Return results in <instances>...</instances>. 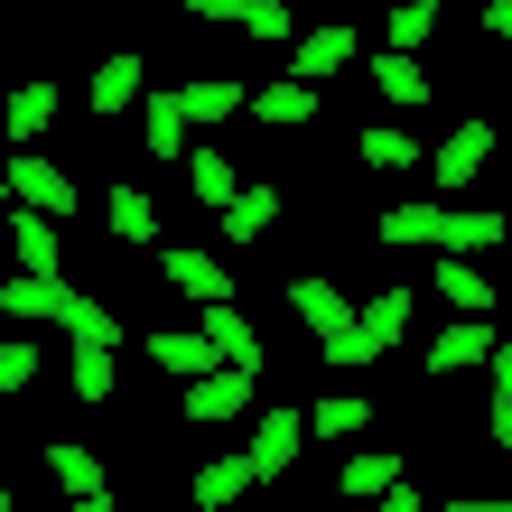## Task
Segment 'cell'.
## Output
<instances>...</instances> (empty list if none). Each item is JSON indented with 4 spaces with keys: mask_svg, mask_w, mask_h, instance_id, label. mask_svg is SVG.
<instances>
[{
    "mask_svg": "<svg viewBox=\"0 0 512 512\" xmlns=\"http://www.w3.org/2000/svg\"><path fill=\"white\" fill-rule=\"evenodd\" d=\"M0 187H10V205H19V215H47V224H66L75 205H84V196H75V177L56 168V159H38V149H19Z\"/></svg>",
    "mask_w": 512,
    "mask_h": 512,
    "instance_id": "obj_1",
    "label": "cell"
},
{
    "mask_svg": "<svg viewBox=\"0 0 512 512\" xmlns=\"http://www.w3.org/2000/svg\"><path fill=\"white\" fill-rule=\"evenodd\" d=\"M485 168H494V122H485V112H466V122L429 149V177H438V196H466Z\"/></svg>",
    "mask_w": 512,
    "mask_h": 512,
    "instance_id": "obj_2",
    "label": "cell"
},
{
    "mask_svg": "<svg viewBox=\"0 0 512 512\" xmlns=\"http://www.w3.org/2000/svg\"><path fill=\"white\" fill-rule=\"evenodd\" d=\"M289 317L308 326L317 345H336V336H354V326H364V308H354V298L326 280V270H298V280H289Z\"/></svg>",
    "mask_w": 512,
    "mask_h": 512,
    "instance_id": "obj_3",
    "label": "cell"
},
{
    "mask_svg": "<svg viewBox=\"0 0 512 512\" xmlns=\"http://www.w3.org/2000/svg\"><path fill=\"white\" fill-rule=\"evenodd\" d=\"M298 447H308V410H298V401H261V419H252V447H243V457L261 466V485L298 466Z\"/></svg>",
    "mask_w": 512,
    "mask_h": 512,
    "instance_id": "obj_4",
    "label": "cell"
},
{
    "mask_svg": "<svg viewBox=\"0 0 512 512\" xmlns=\"http://www.w3.org/2000/svg\"><path fill=\"white\" fill-rule=\"evenodd\" d=\"M494 345H503V326H485V317H457V326H438V336H429V382L485 373V364H494Z\"/></svg>",
    "mask_w": 512,
    "mask_h": 512,
    "instance_id": "obj_5",
    "label": "cell"
},
{
    "mask_svg": "<svg viewBox=\"0 0 512 512\" xmlns=\"http://www.w3.org/2000/svg\"><path fill=\"white\" fill-rule=\"evenodd\" d=\"M149 364H159L168 382H205V373H224V354H215V336L205 326H149Z\"/></svg>",
    "mask_w": 512,
    "mask_h": 512,
    "instance_id": "obj_6",
    "label": "cell"
},
{
    "mask_svg": "<svg viewBox=\"0 0 512 512\" xmlns=\"http://www.w3.org/2000/svg\"><path fill=\"white\" fill-rule=\"evenodd\" d=\"M373 243L382 252H447V205H419V196L382 205V215H373Z\"/></svg>",
    "mask_w": 512,
    "mask_h": 512,
    "instance_id": "obj_7",
    "label": "cell"
},
{
    "mask_svg": "<svg viewBox=\"0 0 512 512\" xmlns=\"http://www.w3.org/2000/svg\"><path fill=\"white\" fill-rule=\"evenodd\" d=\"M0 317H19V326H75L84 289L75 280H10V289H0Z\"/></svg>",
    "mask_w": 512,
    "mask_h": 512,
    "instance_id": "obj_8",
    "label": "cell"
},
{
    "mask_svg": "<svg viewBox=\"0 0 512 512\" xmlns=\"http://www.w3.org/2000/svg\"><path fill=\"white\" fill-rule=\"evenodd\" d=\"M187 19H205V28H243L252 47H270V38H289V0H187Z\"/></svg>",
    "mask_w": 512,
    "mask_h": 512,
    "instance_id": "obj_9",
    "label": "cell"
},
{
    "mask_svg": "<svg viewBox=\"0 0 512 512\" xmlns=\"http://www.w3.org/2000/svg\"><path fill=\"white\" fill-rule=\"evenodd\" d=\"M159 270H168V289H177V298H196V308H233V270H224L215 252L177 243V252H159Z\"/></svg>",
    "mask_w": 512,
    "mask_h": 512,
    "instance_id": "obj_10",
    "label": "cell"
},
{
    "mask_svg": "<svg viewBox=\"0 0 512 512\" xmlns=\"http://www.w3.org/2000/svg\"><path fill=\"white\" fill-rule=\"evenodd\" d=\"M243 494H261V466H252V457H205V466L187 475V503H196V512H233Z\"/></svg>",
    "mask_w": 512,
    "mask_h": 512,
    "instance_id": "obj_11",
    "label": "cell"
},
{
    "mask_svg": "<svg viewBox=\"0 0 512 512\" xmlns=\"http://www.w3.org/2000/svg\"><path fill=\"white\" fill-rule=\"evenodd\" d=\"M252 382H261V373H233V364H224V373H205L177 410H187L196 429H224V419H243V410H252Z\"/></svg>",
    "mask_w": 512,
    "mask_h": 512,
    "instance_id": "obj_12",
    "label": "cell"
},
{
    "mask_svg": "<svg viewBox=\"0 0 512 512\" xmlns=\"http://www.w3.org/2000/svg\"><path fill=\"white\" fill-rule=\"evenodd\" d=\"M149 103V66L122 47V56H103L94 66V122H112V112H140Z\"/></svg>",
    "mask_w": 512,
    "mask_h": 512,
    "instance_id": "obj_13",
    "label": "cell"
},
{
    "mask_svg": "<svg viewBox=\"0 0 512 512\" xmlns=\"http://www.w3.org/2000/svg\"><path fill=\"white\" fill-rule=\"evenodd\" d=\"M140 131H149V159H196V122H187V103H177V84L140 103Z\"/></svg>",
    "mask_w": 512,
    "mask_h": 512,
    "instance_id": "obj_14",
    "label": "cell"
},
{
    "mask_svg": "<svg viewBox=\"0 0 512 512\" xmlns=\"http://www.w3.org/2000/svg\"><path fill=\"white\" fill-rule=\"evenodd\" d=\"M345 66H354V28H308V38H298V56H289V75L317 84V94H326Z\"/></svg>",
    "mask_w": 512,
    "mask_h": 512,
    "instance_id": "obj_15",
    "label": "cell"
},
{
    "mask_svg": "<svg viewBox=\"0 0 512 512\" xmlns=\"http://www.w3.org/2000/svg\"><path fill=\"white\" fill-rule=\"evenodd\" d=\"M317 112H326V94H317V84H298V75H280V84H261V94H252V122H270V131H308Z\"/></svg>",
    "mask_w": 512,
    "mask_h": 512,
    "instance_id": "obj_16",
    "label": "cell"
},
{
    "mask_svg": "<svg viewBox=\"0 0 512 512\" xmlns=\"http://www.w3.org/2000/svg\"><path fill=\"white\" fill-rule=\"evenodd\" d=\"M47 475L66 485V503H94V494H112V466L94 457V447H75V438H56V447H47Z\"/></svg>",
    "mask_w": 512,
    "mask_h": 512,
    "instance_id": "obj_17",
    "label": "cell"
},
{
    "mask_svg": "<svg viewBox=\"0 0 512 512\" xmlns=\"http://www.w3.org/2000/svg\"><path fill=\"white\" fill-rule=\"evenodd\" d=\"M401 485H410V466L382 457V447H364V457L336 466V494H354V503H382V494H401Z\"/></svg>",
    "mask_w": 512,
    "mask_h": 512,
    "instance_id": "obj_18",
    "label": "cell"
},
{
    "mask_svg": "<svg viewBox=\"0 0 512 512\" xmlns=\"http://www.w3.org/2000/svg\"><path fill=\"white\" fill-rule=\"evenodd\" d=\"M103 224H112V243H159V196H149V187H112L103 196Z\"/></svg>",
    "mask_w": 512,
    "mask_h": 512,
    "instance_id": "obj_19",
    "label": "cell"
},
{
    "mask_svg": "<svg viewBox=\"0 0 512 512\" xmlns=\"http://www.w3.org/2000/svg\"><path fill=\"white\" fill-rule=\"evenodd\" d=\"M187 196L215 205V215H233V205H243V168H233L224 149H196V159H187Z\"/></svg>",
    "mask_w": 512,
    "mask_h": 512,
    "instance_id": "obj_20",
    "label": "cell"
},
{
    "mask_svg": "<svg viewBox=\"0 0 512 512\" xmlns=\"http://www.w3.org/2000/svg\"><path fill=\"white\" fill-rule=\"evenodd\" d=\"M280 215H289V196L270 187V177H252V187H243V205H233V215H215V224H224V243H261V233L280 224Z\"/></svg>",
    "mask_w": 512,
    "mask_h": 512,
    "instance_id": "obj_21",
    "label": "cell"
},
{
    "mask_svg": "<svg viewBox=\"0 0 512 512\" xmlns=\"http://www.w3.org/2000/svg\"><path fill=\"white\" fill-rule=\"evenodd\" d=\"M10 243H19V280H66V252H56L47 215H10Z\"/></svg>",
    "mask_w": 512,
    "mask_h": 512,
    "instance_id": "obj_22",
    "label": "cell"
},
{
    "mask_svg": "<svg viewBox=\"0 0 512 512\" xmlns=\"http://www.w3.org/2000/svg\"><path fill=\"white\" fill-rule=\"evenodd\" d=\"M177 103H187V122H196V131H215V122H233V112H252V94H243V84H224V75L177 84Z\"/></svg>",
    "mask_w": 512,
    "mask_h": 512,
    "instance_id": "obj_23",
    "label": "cell"
},
{
    "mask_svg": "<svg viewBox=\"0 0 512 512\" xmlns=\"http://www.w3.org/2000/svg\"><path fill=\"white\" fill-rule=\"evenodd\" d=\"M512 233V215H494V205H447V261H466V252H494Z\"/></svg>",
    "mask_w": 512,
    "mask_h": 512,
    "instance_id": "obj_24",
    "label": "cell"
},
{
    "mask_svg": "<svg viewBox=\"0 0 512 512\" xmlns=\"http://www.w3.org/2000/svg\"><path fill=\"white\" fill-rule=\"evenodd\" d=\"M196 326L215 336V354H224L233 373H261V336H252V317H243V308H205Z\"/></svg>",
    "mask_w": 512,
    "mask_h": 512,
    "instance_id": "obj_25",
    "label": "cell"
},
{
    "mask_svg": "<svg viewBox=\"0 0 512 512\" xmlns=\"http://www.w3.org/2000/svg\"><path fill=\"white\" fill-rule=\"evenodd\" d=\"M66 382H75V401H84V410H103V401H122V373H112V345H75V364H66Z\"/></svg>",
    "mask_w": 512,
    "mask_h": 512,
    "instance_id": "obj_26",
    "label": "cell"
},
{
    "mask_svg": "<svg viewBox=\"0 0 512 512\" xmlns=\"http://www.w3.org/2000/svg\"><path fill=\"white\" fill-rule=\"evenodd\" d=\"M438 298H447L457 317H494V280H485L475 261H438Z\"/></svg>",
    "mask_w": 512,
    "mask_h": 512,
    "instance_id": "obj_27",
    "label": "cell"
},
{
    "mask_svg": "<svg viewBox=\"0 0 512 512\" xmlns=\"http://www.w3.org/2000/svg\"><path fill=\"white\" fill-rule=\"evenodd\" d=\"M373 429V401L364 391H336V401H308V438H364Z\"/></svg>",
    "mask_w": 512,
    "mask_h": 512,
    "instance_id": "obj_28",
    "label": "cell"
},
{
    "mask_svg": "<svg viewBox=\"0 0 512 512\" xmlns=\"http://www.w3.org/2000/svg\"><path fill=\"white\" fill-rule=\"evenodd\" d=\"M354 159H364V168H382V177H401V168H419V140H410L401 122H373L364 140H354Z\"/></svg>",
    "mask_w": 512,
    "mask_h": 512,
    "instance_id": "obj_29",
    "label": "cell"
},
{
    "mask_svg": "<svg viewBox=\"0 0 512 512\" xmlns=\"http://www.w3.org/2000/svg\"><path fill=\"white\" fill-rule=\"evenodd\" d=\"M373 94H382V103H401V112H410V103H429V75H419V56H391V47H382V56H373Z\"/></svg>",
    "mask_w": 512,
    "mask_h": 512,
    "instance_id": "obj_30",
    "label": "cell"
},
{
    "mask_svg": "<svg viewBox=\"0 0 512 512\" xmlns=\"http://www.w3.org/2000/svg\"><path fill=\"white\" fill-rule=\"evenodd\" d=\"M410 317H419V298H410V289H382V298H364V336H373L382 354L401 345V326H410Z\"/></svg>",
    "mask_w": 512,
    "mask_h": 512,
    "instance_id": "obj_31",
    "label": "cell"
},
{
    "mask_svg": "<svg viewBox=\"0 0 512 512\" xmlns=\"http://www.w3.org/2000/svg\"><path fill=\"white\" fill-rule=\"evenodd\" d=\"M47 122H56V84H19V94H10V140L28 149Z\"/></svg>",
    "mask_w": 512,
    "mask_h": 512,
    "instance_id": "obj_32",
    "label": "cell"
},
{
    "mask_svg": "<svg viewBox=\"0 0 512 512\" xmlns=\"http://www.w3.org/2000/svg\"><path fill=\"white\" fill-rule=\"evenodd\" d=\"M438 38V0H410V10H391V56H419Z\"/></svg>",
    "mask_w": 512,
    "mask_h": 512,
    "instance_id": "obj_33",
    "label": "cell"
},
{
    "mask_svg": "<svg viewBox=\"0 0 512 512\" xmlns=\"http://www.w3.org/2000/svg\"><path fill=\"white\" fill-rule=\"evenodd\" d=\"M38 345H28V336H10V345H0V401H19V391H38Z\"/></svg>",
    "mask_w": 512,
    "mask_h": 512,
    "instance_id": "obj_34",
    "label": "cell"
},
{
    "mask_svg": "<svg viewBox=\"0 0 512 512\" xmlns=\"http://www.w3.org/2000/svg\"><path fill=\"white\" fill-rule=\"evenodd\" d=\"M75 345H122V317H112L103 298H84V317H75Z\"/></svg>",
    "mask_w": 512,
    "mask_h": 512,
    "instance_id": "obj_35",
    "label": "cell"
},
{
    "mask_svg": "<svg viewBox=\"0 0 512 512\" xmlns=\"http://www.w3.org/2000/svg\"><path fill=\"white\" fill-rule=\"evenodd\" d=\"M373 354H382V345L364 336V326H354V336H336V345H326V364H336V373H364V364H373Z\"/></svg>",
    "mask_w": 512,
    "mask_h": 512,
    "instance_id": "obj_36",
    "label": "cell"
},
{
    "mask_svg": "<svg viewBox=\"0 0 512 512\" xmlns=\"http://www.w3.org/2000/svg\"><path fill=\"white\" fill-rule=\"evenodd\" d=\"M485 401H512V326H503V345H494V364H485Z\"/></svg>",
    "mask_w": 512,
    "mask_h": 512,
    "instance_id": "obj_37",
    "label": "cell"
},
{
    "mask_svg": "<svg viewBox=\"0 0 512 512\" xmlns=\"http://www.w3.org/2000/svg\"><path fill=\"white\" fill-rule=\"evenodd\" d=\"M485 438H494L503 457H512V401H485Z\"/></svg>",
    "mask_w": 512,
    "mask_h": 512,
    "instance_id": "obj_38",
    "label": "cell"
},
{
    "mask_svg": "<svg viewBox=\"0 0 512 512\" xmlns=\"http://www.w3.org/2000/svg\"><path fill=\"white\" fill-rule=\"evenodd\" d=\"M485 38H503V47H512V0H485Z\"/></svg>",
    "mask_w": 512,
    "mask_h": 512,
    "instance_id": "obj_39",
    "label": "cell"
},
{
    "mask_svg": "<svg viewBox=\"0 0 512 512\" xmlns=\"http://www.w3.org/2000/svg\"><path fill=\"white\" fill-rule=\"evenodd\" d=\"M373 512H429V503H419V485H401V494H382Z\"/></svg>",
    "mask_w": 512,
    "mask_h": 512,
    "instance_id": "obj_40",
    "label": "cell"
},
{
    "mask_svg": "<svg viewBox=\"0 0 512 512\" xmlns=\"http://www.w3.org/2000/svg\"><path fill=\"white\" fill-rule=\"evenodd\" d=\"M447 512H512V503H503V494H457Z\"/></svg>",
    "mask_w": 512,
    "mask_h": 512,
    "instance_id": "obj_41",
    "label": "cell"
},
{
    "mask_svg": "<svg viewBox=\"0 0 512 512\" xmlns=\"http://www.w3.org/2000/svg\"><path fill=\"white\" fill-rule=\"evenodd\" d=\"M66 512H122V503H112V494H94V503H66Z\"/></svg>",
    "mask_w": 512,
    "mask_h": 512,
    "instance_id": "obj_42",
    "label": "cell"
}]
</instances>
